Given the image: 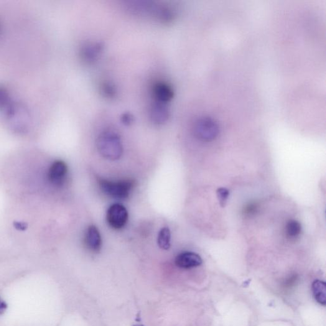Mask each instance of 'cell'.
I'll use <instances>...</instances> for the list:
<instances>
[{
  "instance_id": "8992f818",
  "label": "cell",
  "mask_w": 326,
  "mask_h": 326,
  "mask_svg": "<svg viewBox=\"0 0 326 326\" xmlns=\"http://www.w3.org/2000/svg\"><path fill=\"white\" fill-rule=\"evenodd\" d=\"M103 50V45L100 42L86 43L80 48V57L84 62L93 63L98 60Z\"/></svg>"
},
{
  "instance_id": "e0dca14e",
  "label": "cell",
  "mask_w": 326,
  "mask_h": 326,
  "mask_svg": "<svg viewBox=\"0 0 326 326\" xmlns=\"http://www.w3.org/2000/svg\"><path fill=\"white\" fill-rule=\"evenodd\" d=\"M121 121L125 125H130L134 121V117L129 113H124L121 116Z\"/></svg>"
},
{
  "instance_id": "9c48e42d",
  "label": "cell",
  "mask_w": 326,
  "mask_h": 326,
  "mask_svg": "<svg viewBox=\"0 0 326 326\" xmlns=\"http://www.w3.org/2000/svg\"><path fill=\"white\" fill-rule=\"evenodd\" d=\"M152 93L156 101L163 103L170 101L174 95L172 87L162 82L156 83L153 86Z\"/></svg>"
},
{
  "instance_id": "7a4b0ae2",
  "label": "cell",
  "mask_w": 326,
  "mask_h": 326,
  "mask_svg": "<svg viewBox=\"0 0 326 326\" xmlns=\"http://www.w3.org/2000/svg\"><path fill=\"white\" fill-rule=\"evenodd\" d=\"M99 187L107 195L117 199H126L134 187V182L131 180L112 181L99 178Z\"/></svg>"
},
{
  "instance_id": "ba28073f",
  "label": "cell",
  "mask_w": 326,
  "mask_h": 326,
  "mask_svg": "<svg viewBox=\"0 0 326 326\" xmlns=\"http://www.w3.org/2000/svg\"><path fill=\"white\" fill-rule=\"evenodd\" d=\"M149 116L153 123L161 125L167 122L169 119V110L165 103L155 101L150 107Z\"/></svg>"
},
{
  "instance_id": "6da1fadb",
  "label": "cell",
  "mask_w": 326,
  "mask_h": 326,
  "mask_svg": "<svg viewBox=\"0 0 326 326\" xmlns=\"http://www.w3.org/2000/svg\"><path fill=\"white\" fill-rule=\"evenodd\" d=\"M96 145L99 152L107 159H119L123 152L121 139L114 132L101 133L97 139Z\"/></svg>"
},
{
  "instance_id": "277c9868",
  "label": "cell",
  "mask_w": 326,
  "mask_h": 326,
  "mask_svg": "<svg viewBox=\"0 0 326 326\" xmlns=\"http://www.w3.org/2000/svg\"><path fill=\"white\" fill-rule=\"evenodd\" d=\"M68 167L62 160H56L50 166L48 172V180L53 185L60 187L65 183L67 177Z\"/></svg>"
},
{
  "instance_id": "5bb4252c",
  "label": "cell",
  "mask_w": 326,
  "mask_h": 326,
  "mask_svg": "<svg viewBox=\"0 0 326 326\" xmlns=\"http://www.w3.org/2000/svg\"><path fill=\"white\" fill-rule=\"evenodd\" d=\"M102 95L107 98H114L116 96L117 89L113 84L109 82H104L100 88Z\"/></svg>"
},
{
  "instance_id": "52a82bcc",
  "label": "cell",
  "mask_w": 326,
  "mask_h": 326,
  "mask_svg": "<svg viewBox=\"0 0 326 326\" xmlns=\"http://www.w3.org/2000/svg\"><path fill=\"white\" fill-rule=\"evenodd\" d=\"M203 259L200 255L193 252H184L178 255L175 259V264L183 269H191L201 266Z\"/></svg>"
},
{
  "instance_id": "4fadbf2b",
  "label": "cell",
  "mask_w": 326,
  "mask_h": 326,
  "mask_svg": "<svg viewBox=\"0 0 326 326\" xmlns=\"http://www.w3.org/2000/svg\"><path fill=\"white\" fill-rule=\"evenodd\" d=\"M171 233L170 229L164 228L160 231L158 235V244L160 249L168 250L171 246Z\"/></svg>"
},
{
  "instance_id": "5b68a950",
  "label": "cell",
  "mask_w": 326,
  "mask_h": 326,
  "mask_svg": "<svg viewBox=\"0 0 326 326\" xmlns=\"http://www.w3.org/2000/svg\"><path fill=\"white\" fill-rule=\"evenodd\" d=\"M218 129L215 124L206 120L199 121L195 126V134L204 142H210L218 136Z\"/></svg>"
},
{
  "instance_id": "2e32d148",
  "label": "cell",
  "mask_w": 326,
  "mask_h": 326,
  "mask_svg": "<svg viewBox=\"0 0 326 326\" xmlns=\"http://www.w3.org/2000/svg\"><path fill=\"white\" fill-rule=\"evenodd\" d=\"M258 206L256 203H249L244 208V213L247 215H252L257 211Z\"/></svg>"
},
{
  "instance_id": "d6986e66",
  "label": "cell",
  "mask_w": 326,
  "mask_h": 326,
  "mask_svg": "<svg viewBox=\"0 0 326 326\" xmlns=\"http://www.w3.org/2000/svg\"><path fill=\"white\" fill-rule=\"evenodd\" d=\"M7 309L6 303L0 298V315L5 312Z\"/></svg>"
},
{
  "instance_id": "9a60e30c",
  "label": "cell",
  "mask_w": 326,
  "mask_h": 326,
  "mask_svg": "<svg viewBox=\"0 0 326 326\" xmlns=\"http://www.w3.org/2000/svg\"><path fill=\"white\" fill-rule=\"evenodd\" d=\"M216 194H218V199L219 202H220L221 206L222 207H224V206L226 205L227 201L228 200L229 191L228 188L221 187L218 188V191H216Z\"/></svg>"
},
{
  "instance_id": "ac0fdd59",
  "label": "cell",
  "mask_w": 326,
  "mask_h": 326,
  "mask_svg": "<svg viewBox=\"0 0 326 326\" xmlns=\"http://www.w3.org/2000/svg\"><path fill=\"white\" fill-rule=\"evenodd\" d=\"M9 101V96L6 91L0 89V106L5 105Z\"/></svg>"
},
{
  "instance_id": "30bf717a",
  "label": "cell",
  "mask_w": 326,
  "mask_h": 326,
  "mask_svg": "<svg viewBox=\"0 0 326 326\" xmlns=\"http://www.w3.org/2000/svg\"><path fill=\"white\" fill-rule=\"evenodd\" d=\"M86 243L89 249L94 252H98L101 247L100 233L96 227L91 226L87 231L86 237Z\"/></svg>"
},
{
  "instance_id": "7c38bea8",
  "label": "cell",
  "mask_w": 326,
  "mask_h": 326,
  "mask_svg": "<svg viewBox=\"0 0 326 326\" xmlns=\"http://www.w3.org/2000/svg\"><path fill=\"white\" fill-rule=\"evenodd\" d=\"M302 232V224L299 221L291 219L287 222L285 228V233L288 239L294 240L300 236Z\"/></svg>"
},
{
  "instance_id": "8fae6325",
  "label": "cell",
  "mask_w": 326,
  "mask_h": 326,
  "mask_svg": "<svg viewBox=\"0 0 326 326\" xmlns=\"http://www.w3.org/2000/svg\"><path fill=\"white\" fill-rule=\"evenodd\" d=\"M325 283L320 280H315L312 284L313 296L319 304L326 305V286Z\"/></svg>"
},
{
  "instance_id": "3957f363",
  "label": "cell",
  "mask_w": 326,
  "mask_h": 326,
  "mask_svg": "<svg viewBox=\"0 0 326 326\" xmlns=\"http://www.w3.org/2000/svg\"><path fill=\"white\" fill-rule=\"evenodd\" d=\"M128 219L126 208L121 204H114L108 208L106 220L112 228L119 229L123 228Z\"/></svg>"
},
{
  "instance_id": "ffe728a7",
  "label": "cell",
  "mask_w": 326,
  "mask_h": 326,
  "mask_svg": "<svg viewBox=\"0 0 326 326\" xmlns=\"http://www.w3.org/2000/svg\"><path fill=\"white\" fill-rule=\"evenodd\" d=\"M134 326H143V325H134Z\"/></svg>"
}]
</instances>
